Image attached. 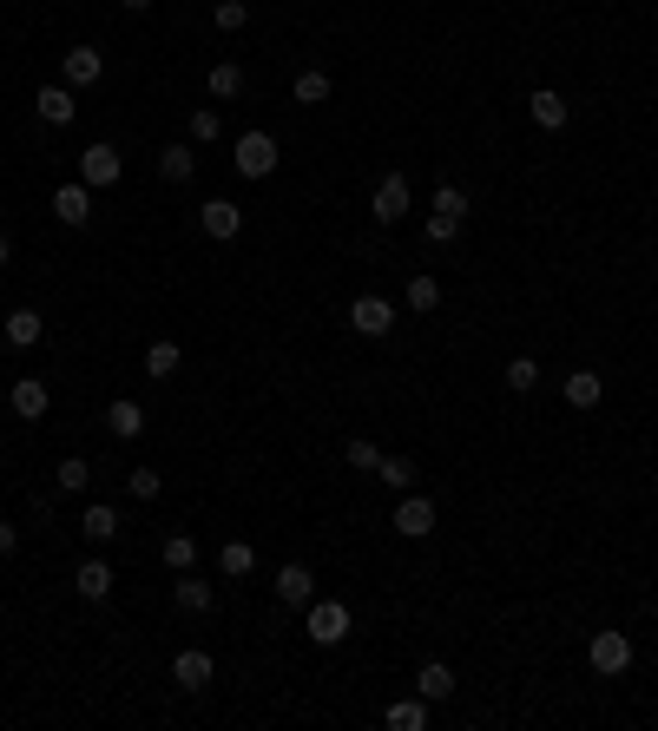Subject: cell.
Here are the masks:
<instances>
[{
    "mask_svg": "<svg viewBox=\"0 0 658 731\" xmlns=\"http://www.w3.org/2000/svg\"><path fill=\"white\" fill-rule=\"evenodd\" d=\"M435 211L461 224V218H468V191H461V185H441V191H435Z\"/></svg>",
    "mask_w": 658,
    "mask_h": 731,
    "instance_id": "obj_33",
    "label": "cell"
},
{
    "mask_svg": "<svg viewBox=\"0 0 658 731\" xmlns=\"http://www.w3.org/2000/svg\"><path fill=\"white\" fill-rule=\"evenodd\" d=\"M99 73H106V53H99V47H73V53H66V86H73V93H79V86H93Z\"/></svg>",
    "mask_w": 658,
    "mask_h": 731,
    "instance_id": "obj_13",
    "label": "cell"
},
{
    "mask_svg": "<svg viewBox=\"0 0 658 731\" xmlns=\"http://www.w3.org/2000/svg\"><path fill=\"white\" fill-rule=\"evenodd\" d=\"M527 112H533V126H540V132H560L566 119H573V106H566L560 93H547V86H540V93L527 99Z\"/></svg>",
    "mask_w": 658,
    "mask_h": 731,
    "instance_id": "obj_14",
    "label": "cell"
},
{
    "mask_svg": "<svg viewBox=\"0 0 658 731\" xmlns=\"http://www.w3.org/2000/svg\"><path fill=\"white\" fill-rule=\"evenodd\" d=\"M349 330H356V336H389L395 330L389 297H356V303H349Z\"/></svg>",
    "mask_w": 658,
    "mask_h": 731,
    "instance_id": "obj_4",
    "label": "cell"
},
{
    "mask_svg": "<svg viewBox=\"0 0 658 731\" xmlns=\"http://www.w3.org/2000/svg\"><path fill=\"white\" fill-rule=\"evenodd\" d=\"M277 600H283V606H310V600H316V573L303 567V560L277 567Z\"/></svg>",
    "mask_w": 658,
    "mask_h": 731,
    "instance_id": "obj_10",
    "label": "cell"
},
{
    "mask_svg": "<svg viewBox=\"0 0 658 731\" xmlns=\"http://www.w3.org/2000/svg\"><path fill=\"white\" fill-rule=\"evenodd\" d=\"M218 132H224V119H218L211 106H198V112H191V145H211Z\"/></svg>",
    "mask_w": 658,
    "mask_h": 731,
    "instance_id": "obj_32",
    "label": "cell"
},
{
    "mask_svg": "<svg viewBox=\"0 0 658 731\" xmlns=\"http://www.w3.org/2000/svg\"><path fill=\"white\" fill-rule=\"evenodd\" d=\"M599 396H606L599 369H573V376H566V402H573V409H599Z\"/></svg>",
    "mask_w": 658,
    "mask_h": 731,
    "instance_id": "obj_19",
    "label": "cell"
},
{
    "mask_svg": "<svg viewBox=\"0 0 658 731\" xmlns=\"http://www.w3.org/2000/svg\"><path fill=\"white\" fill-rule=\"evenodd\" d=\"M343 455H349V468H362V475H376V468H382V448H376V442H362V435H349Z\"/></svg>",
    "mask_w": 658,
    "mask_h": 731,
    "instance_id": "obj_29",
    "label": "cell"
},
{
    "mask_svg": "<svg viewBox=\"0 0 658 731\" xmlns=\"http://www.w3.org/2000/svg\"><path fill=\"white\" fill-rule=\"evenodd\" d=\"M422 231H428V244H455V238H461V224H455V218H441V211H428Z\"/></svg>",
    "mask_w": 658,
    "mask_h": 731,
    "instance_id": "obj_39",
    "label": "cell"
},
{
    "mask_svg": "<svg viewBox=\"0 0 658 731\" xmlns=\"http://www.w3.org/2000/svg\"><path fill=\"white\" fill-rule=\"evenodd\" d=\"M106 429L119 435V442H132V435H145V409H139L132 396H119V402L106 409Z\"/></svg>",
    "mask_w": 658,
    "mask_h": 731,
    "instance_id": "obj_18",
    "label": "cell"
},
{
    "mask_svg": "<svg viewBox=\"0 0 658 731\" xmlns=\"http://www.w3.org/2000/svg\"><path fill=\"white\" fill-rule=\"evenodd\" d=\"M178 363H185V356H178V343H152V350H145V376H152V382H172Z\"/></svg>",
    "mask_w": 658,
    "mask_h": 731,
    "instance_id": "obj_25",
    "label": "cell"
},
{
    "mask_svg": "<svg viewBox=\"0 0 658 731\" xmlns=\"http://www.w3.org/2000/svg\"><path fill=\"white\" fill-rule=\"evenodd\" d=\"M112 580H119V573H112L106 560H86V567L73 573V587H79V600H106V593H112Z\"/></svg>",
    "mask_w": 658,
    "mask_h": 731,
    "instance_id": "obj_20",
    "label": "cell"
},
{
    "mask_svg": "<svg viewBox=\"0 0 658 731\" xmlns=\"http://www.w3.org/2000/svg\"><path fill=\"white\" fill-rule=\"evenodd\" d=\"M191 172H198L191 145H165V152H158V178H165V185H191Z\"/></svg>",
    "mask_w": 658,
    "mask_h": 731,
    "instance_id": "obj_22",
    "label": "cell"
},
{
    "mask_svg": "<svg viewBox=\"0 0 658 731\" xmlns=\"http://www.w3.org/2000/svg\"><path fill=\"white\" fill-rule=\"evenodd\" d=\"M533 382H540V363H533V356H514V363H507V389H533Z\"/></svg>",
    "mask_w": 658,
    "mask_h": 731,
    "instance_id": "obj_37",
    "label": "cell"
},
{
    "mask_svg": "<svg viewBox=\"0 0 658 731\" xmlns=\"http://www.w3.org/2000/svg\"><path fill=\"white\" fill-rule=\"evenodd\" d=\"M303 633H310L316 646H343V639H349V606H343V600H310V613H303Z\"/></svg>",
    "mask_w": 658,
    "mask_h": 731,
    "instance_id": "obj_1",
    "label": "cell"
},
{
    "mask_svg": "<svg viewBox=\"0 0 658 731\" xmlns=\"http://www.w3.org/2000/svg\"><path fill=\"white\" fill-rule=\"evenodd\" d=\"M369 211H376L382 224H402V218H408V178H402V172H382V185H376V198H369Z\"/></svg>",
    "mask_w": 658,
    "mask_h": 731,
    "instance_id": "obj_6",
    "label": "cell"
},
{
    "mask_svg": "<svg viewBox=\"0 0 658 731\" xmlns=\"http://www.w3.org/2000/svg\"><path fill=\"white\" fill-rule=\"evenodd\" d=\"M297 99H303V106H323V99H329V73H316V66H310V73H297Z\"/></svg>",
    "mask_w": 658,
    "mask_h": 731,
    "instance_id": "obj_31",
    "label": "cell"
},
{
    "mask_svg": "<svg viewBox=\"0 0 658 731\" xmlns=\"http://www.w3.org/2000/svg\"><path fill=\"white\" fill-rule=\"evenodd\" d=\"M652 488H658V481H652Z\"/></svg>",
    "mask_w": 658,
    "mask_h": 731,
    "instance_id": "obj_43",
    "label": "cell"
},
{
    "mask_svg": "<svg viewBox=\"0 0 658 731\" xmlns=\"http://www.w3.org/2000/svg\"><path fill=\"white\" fill-rule=\"evenodd\" d=\"M389 527L402 541H428V534H435V501H428V494H402V508H395Z\"/></svg>",
    "mask_w": 658,
    "mask_h": 731,
    "instance_id": "obj_2",
    "label": "cell"
},
{
    "mask_svg": "<svg viewBox=\"0 0 658 731\" xmlns=\"http://www.w3.org/2000/svg\"><path fill=\"white\" fill-rule=\"evenodd\" d=\"M204 86H211V99H237V93H244V66H237V60H218Z\"/></svg>",
    "mask_w": 658,
    "mask_h": 731,
    "instance_id": "obj_26",
    "label": "cell"
},
{
    "mask_svg": "<svg viewBox=\"0 0 658 731\" xmlns=\"http://www.w3.org/2000/svg\"><path fill=\"white\" fill-rule=\"evenodd\" d=\"M382 725H389V731H422L428 725V699H422V692H415V699H395L389 712H382Z\"/></svg>",
    "mask_w": 658,
    "mask_h": 731,
    "instance_id": "obj_21",
    "label": "cell"
},
{
    "mask_svg": "<svg viewBox=\"0 0 658 731\" xmlns=\"http://www.w3.org/2000/svg\"><path fill=\"white\" fill-rule=\"evenodd\" d=\"M126 488L139 494V501H158V488H165V481H158V468H132V475H126Z\"/></svg>",
    "mask_w": 658,
    "mask_h": 731,
    "instance_id": "obj_38",
    "label": "cell"
},
{
    "mask_svg": "<svg viewBox=\"0 0 658 731\" xmlns=\"http://www.w3.org/2000/svg\"><path fill=\"white\" fill-rule=\"evenodd\" d=\"M237 172L244 178H270L277 172V139H270V132H244V139H237Z\"/></svg>",
    "mask_w": 658,
    "mask_h": 731,
    "instance_id": "obj_3",
    "label": "cell"
},
{
    "mask_svg": "<svg viewBox=\"0 0 658 731\" xmlns=\"http://www.w3.org/2000/svg\"><path fill=\"white\" fill-rule=\"evenodd\" d=\"M119 172H126V159H119L112 145H86V152H79V178H86V185H119Z\"/></svg>",
    "mask_w": 658,
    "mask_h": 731,
    "instance_id": "obj_8",
    "label": "cell"
},
{
    "mask_svg": "<svg viewBox=\"0 0 658 731\" xmlns=\"http://www.w3.org/2000/svg\"><path fill=\"white\" fill-rule=\"evenodd\" d=\"M53 218H60V224H86V218H93V185H86V178L60 185V191H53Z\"/></svg>",
    "mask_w": 658,
    "mask_h": 731,
    "instance_id": "obj_9",
    "label": "cell"
},
{
    "mask_svg": "<svg viewBox=\"0 0 658 731\" xmlns=\"http://www.w3.org/2000/svg\"><path fill=\"white\" fill-rule=\"evenodd\" d=\"M211 672H218V666H211V652H198V646H191V652H178V659H172V679H178V692H204V685H211Z\"/></svg>",
    "mask_w": 658,
    "mask_h": 731,
    "instance_id": "obj_11",
    "label": "cell"
},
{
    "mask_svg": "<svg viewBox=\"0 0 658 731\" xmlns=\"http://www.w3.org/2000/svg\"><path fill=\"white\" fill-rule=\"evenodd\" d=\"M376 475H382V488H415V461H402V455H382V468H376Z\"/></svg>",
    "mask_w": 658,
    "mask_h": 731,
    "instance_id": "obj_30",
    "label": "cell"
},
{
    "mask_svg": "<svg viewBox=\"0 0 658 731\" xmlns=\"http://www.w3.org/2000/svg\"><path fill=\"white\" fill-rule=\"evenodd\" d=\"M218 567H224V573H231V580H244V573H251V567H257V554H251V541H224V547H218Z\"/></svg>",
    "mask_w": 658,
    "mask_h": 731,
    "instance_id": "obj_28",
    "label": "cell"
},
{
    "mask_svg": "<svg viewBox=\"0 0 658 731\" xmlns=\"http://www.w3.org/2000/svg\"><path fill=\"white\" fill-rule=\"evenodd\" d=\"M7 257H14V238H7V231H0V264H7Z\"/></svg>",
    "mask_w": 658,
    "mask_h": 731,
    "instance_id": "obj_41",
    "label": "cell"
},
{
    "mask_svg": "<svg viewBox=\"0 0 658 731\" xmlns=\"http://www.w3.org/2000/svg\"><path fill=\"white\" fill-rule=\"evenodd\" d=\"M14 547H20V527H14V521H0V554H14Z\"/></svg>",
    "mask_w": 658,
    "mask_h": 731,
    "instance_id": "obj_40",
    "label": "cell"
},
{
    "mask_svg": "<svg viewBox=\"0 0 658 731\" xmlns=\"http://www.w3.org/2000/svg\"><path fill=\"white\" fill-rule=\"evenodd\" d=\"M79 534H86V541L93 547H106V541H119V514L106 508V501H93V508L79 514Z\"/></svg>",
    "mask_w": 658,
    "mask_h": 731,
    "instance_id": "obj_15",
    "label": "cell"
},
{
    "mask_svg": "<svg viewBox=\"0 0 658 731\" xmlns=\"http://www.w3.org/2000/svg\"><path fill=\"white\" fill-rule=\"evenodd\" d=\"M211 20H218V33H237L244 20H251V7H244V0H218V7H211Z\"/></svg>",
    "mask_w": 658,
    "mask_h": 731,
    "instance_id": "obj_35",
    "label": "cell"
},
{
    "mask_svg": "<svg viewBox=\"0 0 658 731\" xmlns=\"http://www.w3.org/2000/svg\"><path fill=\"white\" fill-rule=\"evenodd\" d=\"M14 415H20V422H40V415H47V382L20 376L14 382Z\"/></svg>",
    "mask_w": 658,
    "mask_h": 731,
    "instance_id": "obj_23",
    "label": "cell"
},
{
    "mask_svg": "<svg viewBox=\"0 0 658 731\" xmlns=\"http://www.w3.org/2000/svg\"><path fill=\"white\" fill-rule=\"evenodd\" d=\"M33 112H40V119H47V126H73V86H40V93H33Z\"/></svg>",
    "mask_w": 658,
    "mask_h": 731,
    "instance_id": "obj_12",
    "label": "cell"
},
{
    "mask_svg": "<svg viewBox=\"0 0 658 731\" xmlns=\"http://www.w3.org/2000/svg\"><path fill=\"white\" fill-rule=\"evenodd\" d=\"M165 567L191 573V567H198V541H191V534H165Z\"/></svg>",
    "mask_w": 658,
    "mask_h": 731,
    "instance_id": "obj_27",
    "label": "cell"
},
{
    "mask_svg": "<svg viewBox=\"0 0 658 731\" xmlns=\"http://www.w3.org/2000/svg\"><path fill=\"white\" fill-rule=\"evenodd\" d=\"M632 666V639L626 633H593V672L599 679H619Z\"/></svg>",
    "mask_w": 658,
    "mask_h": 731,
    "instance_id": "obj_5",
    "label": "cell"
},
{
    "mask_svg": "<svg viewBox=\"0 0 658 731\" xmlns=\"http://www.w3.org/2000/svg\"><path fill=\"white\" fill-rule=\"evenodd\" d=\"M198 224H204V238H218V244H231L237 231H244V211H237L231 198H211V205H198Z\"/></svg>",
    "mask_w": 658,
    "mask_h": 731,
    "instance_id": "obj_7",
    "label": "cell"
},
{
    "mask_svg": "<svg viewBox=\"0 0 658 731\" xmlns=\"http://www.w3.org/2000/svg\"><path fill=\"white\" fill-rule=\"evenodd\" d=\"M86 481H93V468H86L79 455H66V461H60V488H66V494H79Z\"/></svg>",
    "mask_w": 658,
    "mask_h": 731,
    "instance_id": "obj_36",
    "label": "cell"
},
{
    "mask_svg": "<svg viewBox=\"0 0 658 731\" xmlns=\"http://www.w3.org/2000/svg\"><path fill=\"white\" fill-rule=\"evenodd\" d=\"M172 600L185 606V613H211V600H218V593H211V580H198V573H178V580H172Z\"/></svg>",
    "mask_w": 658,
    "mask_h": 731,
    "instance_id": "obj_17",
    "label": "cell"
},
{
    "mask_svg": "<svg viewBox=\"0 0 658 731\" xmlns=\"http://www.w3.org/2000/svg\"><path fill=\"white\" fill-rule=\"evenodd\" d=\"M415 692H422L428 705H441V699H455V672L441 666V659H428V666L415 672Z\"/></svg>",
    "mask_w": 658,
    "mask_h": 731,
    "instance_id": "obj_16",
    "label": "cell"
},
{
    "mask_svg": "<svg viewBox=\"0 0 658 731\" xmlns=\"http://www.w3.org/2000/svg\"><path fill=\"white\" fill-rule=\"evenodd\" d=\"M40 336H47V317H40V310H14V317H7V343H14V350H33Z\"/></svg>",
    "mask_w": 658,
    "mask_h": 731,
    "instance_id": "obj_24",
    "label": "cell"
},
{
    "mask_svg": "<svg viewBox=\"0 0 658 731\" xmlns=\"http://www.w3.org/2000/svg\"><path fill=\"white\" fill-rule=\"evenodd\" d=\"M435 303H441L435 277H408V310H435Z\"/></svg>",
    "mask_w": 658,
    "mask_h": 731,
    "instance_id": "obj_34",
    "label": "cell"
},
{
    "mask_svg": "<svg viewBox=\"0 0 658 731\" xmlns=\"http://www.w3.org/2000/svg\"><path fill=\"white\" fill-rule=\"evenodd\" d=\"M119 7H132V14H145V7H152V0H119Z\"/></svg>",
    "mask_w": 658,
    "mask_h": 731,
    "instance_id": "obj_42",
    "label": "cell"
}]
</instances>
